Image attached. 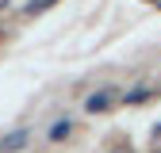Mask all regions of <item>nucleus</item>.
I'll use <instances>...</instances> for the list:
<instances>
[{
    "mask_svg": "<svg viewBox=\"0 0 161 153\" xmlns=\"http://www.w3.org/2000/svg\"><path fill=\"white\" fill-rule=\"evenodd\" d=\"M115 100H119L115 88H100V92H92L88 100H85V111H88V115H100V111H108Z\"/></svg>",
    "mask_w": 161,
    "mask_h": 153,
    "instance_id": "f257e3e1",
    "label": "nucleus"
},
{
    "mask_svg": "<svg viewBox=\"0 0 161 153\" xmlns=\"http://www.w3.org/2000/svg\"><path fill=\"white\" fill-rule=\"evenodd\" d=\"M27 138H31L27 130H12V134H4V138H0V153H15V149H23Z\"/></svg>",
    "mask_w": 161,
    "mask_h": 153,
    "instance_id": "f03ea898",
    "label": "nucleus"
},
{
    "mask_svg": "<svg viewBox=\"0 0 161 153\" xmlns=\"http://www.w3.org/2000/svg\"><path fill=\"white\" fill-rule=\"evenodd\" d=\"M69 130H73V123H69V119H58V123H50V130H46V134H50V142H65V134H69Z\"/></svg>",
    "mask_w": 161,
    "mask_h": 153,
    "instance_id": "7ed1b4c3",
    "label": "nucleus"
}]
</instances>
